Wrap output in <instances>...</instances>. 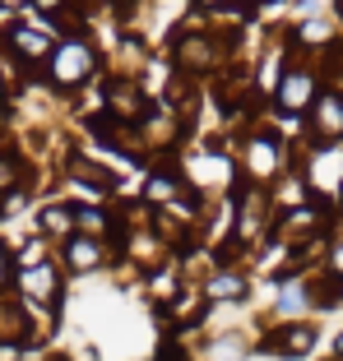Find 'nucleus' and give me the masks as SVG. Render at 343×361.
Returning <instances> with one entry per match:
<instances>
[{
  "mask_svg": "<svg viewBox=\"0 0 343 361\" xmlns=\"http://www.w3.org/2000/svg\"><path fill=\"white\" fill-rule=\"evenodd\" d=\"M93 65H97V56H93V47L88 42H79V37H70V42H61L52 51V84L56 88H75V84H84L88 75H93Z\"/></svg>",
  "mask_w": 343,
  "mask_h": 361,
  "instance_id": "obj_1",
  "label": "nucleus"
},
{
  "mask_svg": "<svg viewBox=\"0 0 343 361\" xmlns=\"http://www.w3.org/2000/svg\"><path fill=\"white\" fill-rule=\"evenodd\" d=\"M274 97H279V106L288 111V116L306 111V106L315 102V70H311V65H297V70H288V75L279 79V88H274Z\"/></svg>",
  "mask_w": 343,
  "mask_h": 361,
  "instance_id": "obj_2",
  "label": "nucleus"
},
{
  "mask_svg": "<svg viewBox=\"0 0 343 361\" xmlns=\"http://www.w3.org/2000/svg\"><path fill=\"white\" fill-rule=\"evenodd\" d=\"M311 135L320 149H330L334 139H343V93H315L311 102Z\"/></svg>",
  "mask_w": 343,
  "mask_h": 361,
  "instance_id": "obj_3",
  "label": "nucleus"
},
{
  "mask_svg": "<svg viewBox=\"0 0 343 361\" xmlns=\"http://www.w3.org/2000/svg\"><path fill=\"white\" fill-rule=\"evenodd\" d=\"M279 162H283V139H279V130H255V135H251V144H246V171L255 180H265V176H274V171H279Z\"/></svg>",
  "mask_w": 343,
  "mask_h": 361,
  "instance_id": "obj_4",
  "label": "nucleus"
},
{
  "mask_svg": "<svg viewBox=\"0 0 343 361\" xmlns=\"http://www.w3.org/2000/svg\"><path fill=\"white\" fill-rule=\"evenodd\" d=\"M311 348H315V324H301V319L269 334V352H279V357H306Z\"/></svg>",
  "mask_w": 343,
  "mask_h": 361,
  "instance_id": "obj_5",
  "label": "nucleus"
},
{
  "mask_svg": "<svg viewBox=\"0 0 343 361\" xmlns=\"http://www.w3.org/2000/svg\"><path fill=\"white\" fill-rule=\"evenodd\" d=\"M19 287H23L28 301H47V306H52V301L61 297V274H56V264L47 259V264H37V269H23Z\"/></svg>",
  "mask_w": 343,
  "mask_h": 361,
  "instance_id": "obj_6",
  "label": "nucleus"
},
{
  "mask_svg": "<svg viewBox=\"0 0 343 361\" xmlns=\"http://www.w3.org/2000/svg\"><path fill=\"white\" fill-rule=\"evenodd\" d=\"M107 106H112V116H121V121H140L144 111H149V97L140 93V84L116 79V84L107 88Z\"/></svg>",
  "mask_w": 343,
  "mask_h": 361,
  "instance_id": "obj_7",
  "label": "nucleus"
},
{
  "mask_svg": "<svg viewBox=\"0 0 343 361\" xmlns=\"http://www.w3.org/2000/svg\"><path fill=\"white\" fill-rule=\"evenodd\" d=\"M176 61H181L186 70H204V65L218 61V51H214V42H209V37L191 32V37H181V42H176Z\"/></svg>",
  "mask_w": 343,
  "mask_h": 361,
  "instance_id": "obj_8",
  "label": "nucleus"
},
{
  "mask_svg": "<svg viewBox=\"0 0 343 361\" xmlns=\"http://www.w3.org/2000/svg\"><path fill=\"white\" fill-rule=\"evenodd\" d=\"M65 259H70V269L88 274V269L102 264V241H93V236H70V241H65Z\"/></svg>",
  "mask_w": 343,
  "mask_h": 361,
  "instance_id": "obj_9",
  "label": "nucleus"
},
{
  "mask_svg": "<svg viewBox=\"0 0 343 361\" xmlns=\"http://www.w3.org/2000/svg\"><path fill=\"white\" fill-rule=\"evenodd\" d=\"M37 223H42L47 236L70 241V236H75V209H70V204H47V209L37 213Z\"/></svg>",
  "mask_w": 343,
  "mask_h": 361,
  "instance_id": "obj_10",
  "label": "nucleus"
},
{
  "mask_svg": "<svg viewBox=\"0 0 343 361\" xmlns=\"http://www.w3.org/2000/svg\"><path fill=\"white\" fill-rule=\"evenodd\" d=\"M10 47L23 56V61H42V56H52V37H47L42 28H14Z\"/></svg>",
  "mask_w": 343,
  "mask_h": 361,
  "instance_id": "obj_11",
  "label": "nucleus"
},
{
  "mask_svg": "<svg viewBox=\"0 0 343 361\" xmlns=\"http://www.w3.org/2000/svg\"><path fill=\"white\" fill-rule=\"evenodd\" d=\"M28 329H32L28 310L14 306V301H0V343H19V338H28Z\"/></svg>",
  "mask_w": 343,
  "mask_h": 361,
  "instance_id": "obj_12",
  "label": "nucleus"
},
{
  "mask_svg": "<svg viewBox=\"0 0 343 361\" xmlns=\"http://www.w3.org/2000/svg\"><path fill=\"white\" fill-rule=\"evenodd\" d=\"M204 297L209 301H232V297H246V278L232 274V269H223V274H214L209 283H204Z\"/></svg>",
  "mask_w": 343,
  "mask_h": 361,
  "instance_id": "obj_13",
  "label": "nucleus"
},
{
  "mask_svg": "<svg viewBox=\"0 0 343 361\" xmlns=\"http://www.w3.org/2000/svg\"><path fill=\"white\" fill-rule=\"evenodd\" d=\"M260 223H265V195H260V190H246V209H241V227H236V241L246 245L251 236L260 232Z\"/></svg>",
  "mask_w": 343,
  "mask_h": 361,
  "instance_id": "obj_14",
  "label": "nucleus"
},
{
  "mask_svg": "<svg viewBox=\"0 0 343 361\" xmlns=\"http://www.w3.org/2000/svg\"><path fill=\"white\" fill-rule=\"evenodd\" d=\"M144 195H149V204H162L167 209L176 195H181V185H176V176H167V171H158V176H149V185H144Z\"/></svg>",
  "mask_w": 343,
  "mask_h": 361,
  "instance_id": "obj_15",
  "label": "nucleus"
},
{
  "mask_svg": "<svg viewBox=\"0 0 343 361\" xmlns=\"http://www.w3.org/2000/svg\"><path fill=\"white\" fill-rule=\"evenodd\" d=\"M274 306H279V315H297V310L311 306V292H306V283H288L279 292V301H274Z\"/></svg>",
  "mask_w": 343,
  "mask_h": 361,
  "instance_id": "obj_16",
  "label": "nucleus"
},
{
  "mask_svg": "<svg viewBox=\"0 0 343 361\" xmlns=\"http://www.w3.org/2000/svg\"><path fill=\"white\" fill-rule=\"evenodd\" d=\"M246 357V343L236 338V334H227V338L209 343V352H204V361H241Z\"/></svg>",
  "mask_w": 343,
  "mask_h": 361,
  "instance_id": "obj_17",
  "label": "nucleus"
},
{
  "mask_svg": "<svg viewBox=\"0 0 343 361\" xmlns=\"http://www.w3.org/2000/svg\"><path fill=\"white\" fill-rule=\"evenodd\" d=\"M75 227H79V232H88L93 241H102V232H107V218H102V209H75Z\"/></svg>",
  "mask_w": 343,
  "mask_h": 361,
  "instance_id": "obj_18",
  "label": "nucleus"
},
{
  "mask_svg": "<svg viewBox=\"0 0 343 361\" xmlns=\"http://www.w3.org/2000/svg\"><path fill=\"white\" fill-rule=\"evenodd\" d=\"M37 264H47V241L42 236L23 241V250H19V269H37Z\"/></svg>",
  "mask_w": 343,
  "mask_h": 361,
  "instance_id": "obj_19",
  "label": "nucleus"
},
{
  "mask_svg": "<svg viewBox=\"0 0 343 361\" xmlns=\"http://www.w3.org/2000/svg\"><path fill=\"white\" fill-rule=\"evenodd\" d=\"M279 79H283V61L279 56H265V61H260V88H279Z\"/></svg>",
  "mask_w": 343,
  "mask_h": 361,
  "instance_id": "obj_20",
  "label": "nucleus"
},
{
  "mask_svg": "<svg viewBox=\"0 0 343 361\" xmlns=\"http://www.w3.org/2000/svg\"><path fill=\"white\" fill-rule=\"evenodd\" d=\"M14 180H19V162H14L10 153H0V195L14 190Z\"/></svg>",
  "mask_w": 343,
  "mask_h": 361,
  "instance_id": "obj_21",
  "label": "nucleus"
},
{
  "mask_svg": "<svg viewBox=\"0 0 343 361\" xmlns=\"http://www.w3.org/2000/svg\"><path fill=\"white\" fill-rule=\"evenodd\" d=\"M10 278H14V255H10V245L0 241V292L10 287Z\"/></svg>",
  "mask_w": 343,
  "mask_h": 361,
  "instance_id": "obj_22",
  "label": "nucleus"
},
{
  "mask_svg": "<svg viewBox=\"0 0 343 361\" xmlns=\"http://www.w3.org/2000/svg\"><path fill=\"white\" fill-rule=\"evenodd\" d=\"M158 250H162V245L153 241V236H135V255H140V259H153Z\"/></svg>",
  "mask_w": 343,
  "mask_h": 361,
  "instance_id": "obj_23",
  "label": "nucleus"
},
{
  "mask_svg": "<svg viewBox=\"0 0 343 361\" xmlns=\"http://www.w3.org/2000/svg\"><path fill=\"white\" fill-rule=\"evenodd\" d=\"M19 209H23V195H14V190H10V195H5V204H0V213H10V218H14Z\"/></svg>",
  "mask_w": 343,
  "mask_h": 361,
  "instance_id": "obj_24",
  "label": "nucleus"
},
{
  "mask_svg": "<svg viewBox=\"0 0 343 361\" xmlns=\"http://www.w3.org/2000/svg\"><path fill=\"white\" fill-rule=\"evenodd\" d=\"M32 5H37V10H42V14H56V10H61V5H65V0H32Z\"/></svg>",
  "mask_w": 343,
  "mask_h": 361,
  "instance_id": "obj_25",
  "label": "nucleus"
},
{
  "mask_svg": "<svg viewBox=\"0 0 343 361\" xmlns=\"http://www.w3.org/2000/svg\"><path fill=\"white\" fill-rule=\"evenodd\" d=\"M334 274L343 278V245H339V250H334Z\"/></svg>",
  "mask_w": 343,
  "mask_h": 361,
  "instance_id": "obj_26",
  "label": "nucleus"
},
{
  "mask_svg": "<svg viewBox=\"0 0 343 361\" xmlns=\"http://www.w3.org/2000/svg\"><path fill=\"white\" fill-rule=\"evenodd\" d=\"M19 5H28V0H0V10H10V14L19 10Z\"/></svg>",
  "mask_w": 343,
  "mask_h": 361,
  "instance_id": "obj_27",
  "label": "nucleus"
},
{
  "mask_svg": "<svg viewBox=\"0 0 343 361\" xmlns=\"http://www.w3.org/2000/svg\"><path fill=\"white\" fill-rule=\"evenodd\" d=\"M200 5H204V10H218V5H223V0H200Z\"/></svg>",
  "mask_w": 343,
  "mask_h": 361,
  "instance_id": "obj_28",
  "label": "nucleus"
},
{
  "mask_svg": "<svg viewBox=\"0 0 343 361\" xmlns=\"http://www.w3.org/2000/svg\"><path fill=\"white\" fill-rule=\"evenodd\" d=\"M5 19H10V10H0V28H5Z\"/></svg>",
  "mask_w": 343,
  "mask_h": 361,
  "instance_id": "obj_29",
  "label": "nucleus"
},
{
  "mask_svg": "<svg viewBox=\"0 0 343 361\" xmlns=\"http://www.w3.org/2000/svg\"><path fill=\"white\" fill-rule=\"evenodd\" d=\"M334 348H339V357H343V334H339V343H334Z\"/></svg>",
  "mask_w": 343,
  "mask_h": 361,
  "instance_id": "obj_30",
  "label": "nucleus"
},
{
  "mask_svg": "<svg viewBox=\"0 0 343 361\" xmlns=\"http://www.w3.org/2000/svg\"><path fill=\"white\" fill-rule=\"evenodd\" d=\"M0 93H5V75H0Z\"/></svg>",
  "mask_w": 343,
  "mask_h": 361,
  "instance_id": "obj_31",
  "label": "nucleus"
},
{
  "mask_svg": "<svg viewBox=\"0 0 343 361\" xmlns=\"http://www.w3.org/2000/svg\"><path fill=\"white\" fill-rule=\"evenodd\" d=\"M339 195H343V190H339Z\"/></svg>",
  "mask_w": 343,
  "mask_h": 361,
  "instance_id": "obj_32",
  "label": "nucleus"
}]
</instances>
